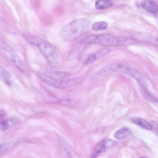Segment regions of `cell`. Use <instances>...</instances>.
Segmentation results:
<instances>
[{"mask_svg": "<svg viewBox=\"0 0 158 158\" xmlns=\"http://www.w3.org/2000/svg\"><path fill=\"white\" fill-rule=\"evenodd\" d=\"M108 26V23L106 22L99 21L94 23L92 26V29L95 31L102 30L105 29Z\"/></svg>", "mask_w": 158, "mask_h": 158, "instance_id": "20", "label": "cell"}, {"mask_svg": "<svg viewBox=\"0 0 158 158\" xmlns=\"http://www.w3.org/2000/svg\"><path fill=\"white\" fill-rule=\"evenodd\" d=\"M131 134L130 131L127 127L122 128L117 131L114 134V137L118 139H125Z\"/></svg>", "mask_w": 158, "mask_h": 158, "instance_id": "14", "label": "cell"}, {"mask_svg": "<svg viewBox=\"0 0 158 158\" xmlns=\"http://www.w3.org/2000/svg\"><path fill=\"white\" fill-rule=\"evenodd\" d=\"M125 73L132 76L138 81L140 82H142L143 77L142 75L138 71L135 69L128 67Z\"/></svg>", "mask_w": 158, "mask_h": 158, "instance_id": "17", "label": "cell"}, {"mask_svg": "<svg viewBox=\"0 0 158 158\" xmlns=\"http://www.w3.org/2000/svg\"><path fill=\"white\" fill-rule=\"evenodd\" d=\"M89 22L84 19L75 20L65 26L62 29L61 34L65 40L73 41L81 37L87 31Z\"/></svg>", "mask_w": 158, "mask_h": 158, "instance_id": "2", "label": "cell"}, {"mask_svg": "<svg viewBox=\"0 0 158 158\" xmlns=\"http://www.w3.org/2000/svg\"><path fill=\"white\" fill-rule=\"evenodd\" d=\"M37 74L40 79L48 85L60 89L70 88L79 85L84 81L82 77L68 79L55 78L41 71H38Z\"/></svg>", "mask_w": 158, "mask_h": 158, "instance_id": "4", "label": "cell"}, {"mask_svg": "<svg viewBox=\"0 0 158 158\" xmlns=\"http://www.w3.org/2000/svg\"><path fill=\"white\" fill-rule=\"evenodd\" d=\"M113 5V2L110 1L99 0L95 2V7L97 9H103L110 8Z\"/></svg>", "mask_w": 158, "mask_h": 158, "instance_id": "16", "label": "cell"}, {"mask_svg": "<svg viewBox=\"0 0 158 158\" xmlns=\"http://www.w3.org/2000/svg\"><path fill=\"white\" fill-rule=\"evenodd\" d=\"M8 147V145L5 143H2L0 144V155L3 153Z\"/></svg>", "mask_w": 158, "mask_h": 158, "instance_id": "21", "label": "cell"}, {"mask_svg": "<svg viewBox=\"0 0 158 158\" xmlns=\"http://www.w3.org/2000/svg\"><path fill=\"white\" fill-rule=\"evenodd\" d=\"M152 126L157 131V125L155 121H152Z\"/></svg>", "mask_w": 158, "mask_h": 158, "instance_id": "22", "label": "cell"}, {"mask_svg": "<svg viewBox=\"0 0 158 158\" xmlns=\"http://www.w3.org/2000/svg\"><path fill=\"white\" fill-rule=\"evenodd\" d=\"M0 79L7 85L11 83V76L10 73L0 65Z\"/></svg>", "mask_w": 158, "mask_h": 158, "instance_id": "13", "label": "cell"}, {"mask_svg": "<svg viewBox=\"0 0 158 158\" xmlns=\"http://www.w3.org/2000/svg\"><path fill=\"white\" fill-rule=\"evenodd\" d=\"M128 66L120 63H113L109 64L98 71L94 77L98 78L113 72H120L125 73Z\"/></svg>", "mask_w": 158, "mask_h": 158, "instance_id": "6", "label": "cell"}, {"mask_svg": "<svg viewBox=\"0 0 158 158\" xmlns=\"http://www.w3.org/2000/svg\"><path fill=\"white\" fill-rule=\"evenodd\" d=\"M110 51V49L109 48H103L99 49L88 56L85 61V63L88 64L92 63L103 57Z\"/></svg>", "mask_w": 158, "mask_h": 158, "instance_id": "8", "label": "cell"}, {"mask_svg": "<svg viewBox=\"0 0 158 158\" xmlns=\"http://www.w3.org/2000/svg\"><path fill=\"white\" fill-rule=\"evenodd\" d=\"M116 142L110 139L102 140L93 149L91 156V158H96L100 153L104 152L115 146Z\"/></svg>", "mask_w": 158, "mask_h": 158, "instance_id": "7", "label": "cell"}, {"mask_svg": "<svg viewBox=\"0 0 158 158\" xmlns=\"http://www.w3.org/2000/svg\"><path fill=\"white\" fill-rule=\"evenodd\" d=\"M142 7L150 13H155L158 11V6L156 2L151 0H143L141 2Z\"/></svg>", "mask_w": 158, "mask_h": 158, "instance_id": "10", "label": "cell"}, {"mask_svg": "<svg viewBox=\"0 0 158 158\" xmlns=\"http://www.w3.org/2000/svg\"><path fill=\"white\" fill-rule=\"evenodd\" d=\"M139 87L141 94L144 97L151 102L154 103H157V98L149 92L143 85L139 84Z\"/></svg>", "mask_w": 158, "mask_h": 158, "instance_id": "12", "label": "cell"}, {"mask_svg": "<svg viewBox=\"0 0 158 158\" xmlns=\"http://www.w3.org/2000/svg\"><path fill=\"white\" fill-rule=\"evenodd\" d=\"M17 122L18 120L14 118L2 121L0 123V129L3 131L6 130L16 123Z\"/></svg>", "mask_w": 158, "mask_h": 158, "instance_id": "15", "label": "cell"}, {"mask_svg": "<svg viewBox=\"0 0 158 158\" xmlns=\"http://www.w3.org/2000/svg\"><path fill=\"white\" fill-rule=\"evenodd\" d=\"M24 37L29 42L36 46L48 61L54 64L59 63L60 58L58 54L51 44L35 36L25 35Z\"/></svg>", "mask_w": 158, "mask_h": 158, "instance_id": "3", "label": "cell"}, {"mask_svg": "<svg viewBox=\"0 0 158 158\" xmlns=\"http://www.w3.org/2000/svg\"><path fill=\"white\" fill-rule=\"evenodd\" d=\"M3 114L0 111V123L2 122V119Z\"/></svg>", "mask_w": 158, "mask_h": 158, "instance_id": "23", "label": "cell"}, {"mask_svg": "<svg viewBox=\"0 0 158 158\" xmlns=\"http://www.w3.org/2000/svg\"><path fill=\"white\" fill-rule=\"evenodd\" d=\"M0 47L4 55L26 75H28V69L23 61L13 50L3 40L0 41Z\"/></svg>", "mask_w": 158, "mask_h": 158, "instance_id": "5", "label": "cell"}, {"mask_svg": "<svg viewBox=\"0 0 158 158\" xmlns=\"http://www.w3.org/2000/svg\"><path fill=\"white\" fill-rule=\"evenodd\" d=\"M57 136L60 143L69 158H80L77 153L64 138L59 135Z\"/></svg>", "mask_w": 158, "mask_h": 158, "instance_id": "9", "label": "cell"}, {"mask_svg": "<svg viewBox=\"0 0 158 158\" xmlns=\"http://www.w3.org/2000/svg\"><path fill=\"white\" fill-rule=\"evenodd\" d=\"M131 121L142 127L148 130H151L152 128V125L146 120L138 117H134L131 118Z\"/></svg>", "mask_w": 158, "mask_h": 158, "instance_id": "11", "label": "cell"}, {"mask_svg": "<svg viewBox=\"0 0 158 158\" xmlns=\"http://www.w3.org/2000/svg\"><path fill=\"white\" fill-rule=\"evenodd\" d=\"M140 158H147L144 157H141Z\"/></svg>", "mask_w": 158, "mask_h": 158, "instance_id": "24", "label": "cell"}, {"mask_svg": "<svg viewBox=\"0 0 158 158\" xmlns=\"http://www.w3.org/2000/svg\"><path fill=\"white\" fill-rule=\"evenodd\" d=\"M138 44L133 39L109 34L90 35L80 42L81 45L96 44L105 46H129Z\"/></svg>", "mask_w": 158, "mask_h": 158, "instance_id": "1", "label": "cell"}, {"mask_svg": "<svg viewBox=\"0 0 158 158\" xmlns=\"http://www.w3.org/2000/svg\"><path fill=\"white\" fill-rule=\"evenodd\" d=\"M59 104L70 107H75L77 104L76 101L71 99H64L57 101L56 102Z\"/></svg>", "mask_w": 158, "mask_h": 158, "instance_id": "19", "label": "cell"}, {"mask_svg": "<svg viewBox=\"0 0 158 158\" xmlns=\"http://www.w3.org/2000/svg\"><path fill=\"white\" fill-rule=\"evenodd\" d=\"M47 72L50 75L59 79H65L68 77L70 75L69 73L68 72L59 71L52 69H48Z\"/></svg>", "mask_w": 158, "mask_h": 158, "instance_id": "18", "label": "cell"}]
</instances>
